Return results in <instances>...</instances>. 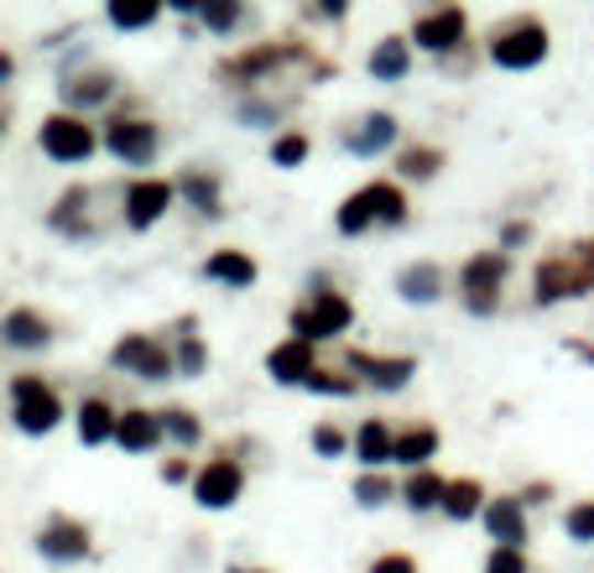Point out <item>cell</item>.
Instances as JSON below:
<instances>
[{"label":"cell","mask_w":594,"mask_h":573,"mask_svg":"<svg viewBox=\"0 0 594 573\" xmlns=\"http://www.w3.org/2000/svg\"><path fill=\"white\" fill-rule=\"evenodd\" d=\"M438 449V433L433 428H413L407 438H396V459L402 464H428V454Z\"/></svg>","instance_id":"cell-25"},{"label":"cell","mask_w":594,"mask_h":573,"mask_svg":"<svg viewBox=\"0 0 594 573\" xmlns=\"http://www.w3.org/2000/svg\"><path fill=\"white\" fill-rule=\"evenodd\" d=\"M590 287H594V240L590 245H579V251H569V256L548 261V266L537 272V297H542V302L590 293Z\"/></svg>","instance_id":"cell-1"},{"label":"cell","mask_w":594,"mask_h":573,"mask_svg":"<svg viewBox=\"0 0 594 573\" xmlns=\"http://www.w3.org/2000/svg\"><path fill=\"white\" fill-rule=\"evenodd\" d=\"M167 203H173V188H167V183H136L131 198H125V214H131L136 230H146V224H157V219H162Z\"/></svg>","instance_id":"cell-13"},{"label":"cell","mask_w":594,"mask_h":573,"mask_svg":"<svg viewBox=\"0 0 594 573\" xmlns=\"http://www.w3.org/2000/svg\"><path fill=\"white\" fill-rule=\"evenodd\" d=\"M194 491H198V500H204V506L224 511V506H230V500L240 495V470L230 464V459H215V464H204V470H198Z\"/></svg>","instance_id":"cell-9"},{"label":"cell","mask_w":594,"mask_h":573,"mask_svg":"<svg viewBox=\"0 0 594 573\" xmlns=\"http://www.w3.org/2000/svg\"><path fill=\"white\" fill-rule=\"evenodd\" d=\"M105 141L125 162H152V152H157V125H146V120H116Z\"/></svg>","instance_id":"cell-8"},{"label":"cell","mask_w":594,"mask_h":573,"mask_svg":"<svg viewBox=\"0 0 594 573\" xmlns=\"http://www.w3.org/2000/svg\"><path fill=\"white\" fill-rule=\"evenodd\" d=\"M344 323H350V302H344L339 293H318L308 308H297V313H293L297 339H308V344H314V339L339 334Z\"/></svg>","instance_id":"cell-6"},{"label":"cell","mask_w":594,"mask_h":573,"mask_svg":"<svg viewBox=\"0 0 594 573\" xmlns=\"http://www.w3.org/2000/svg\"><path fill=\"white\" fill-rule=\"evenodd\" d=\"M371 573H417V569H413V558L392 553V558H376V569H371Z\"/></svg>","instance_id":"cell-41"},{"label":"cell","mask_w":594,"mask_h":573,"mask_svg":"<svg viewBox=\"0 0 594 573\" xmlns=\"http://www.w3.org/2000/svg\"><path fill=\"white\" fill-rule=\"evenodd\" d=\"M355 449H360L365 464H386V459H396V443H392V433H386L381 422H365V428H360Z\"/></svg>","instance_id":"cell-23"},{"label":"cell","mask_w":594,"mask_h":573,"mask_svg":"<svg viewBox=\"0 0 594 573\" xmlns=\"http://www.w3.org/2000/svg\"><path fill=\"white\" fill-rule=\"evenodd\" d=\"M6 339L16 350H37V344H47V323L37 313H26V308H16V313L6 318Z\"/></svg>","instance_id":"cell-19"},{"label":"cell","mask_w":594,"mask_h":573,"mask_svg":"<svg viewBox=\"0 0 594 573\" xmlns=\"http://www.w3.org/2000/svg\"><path fill=\"white\" fill-rule=\"evenodd\" d=\"M443 495H449V485L438 475H413V485H407V500H413V511H428V506H443Z\"/></svg>","instance_id":"cell-26"},{"label":"cell","mask_w":594,"mask_h":573,"mask_svg":"<svg viewBox=\"0 0 594 573\" xmlns=\"http://www.w3.org/2000/svg\"><path fill=\"white\" fill-rule=\"evenodd\" d=\"M42 553L63 558V563H68V558H84V553H89V532L74 527V521H53V527L42 532Z\"/></svg>","instance_id":"cell-15"},{"label":"cell","mask_w":594,"mask_h":573,"mask_svg":"<svg viewBox=\"0 0 594 573\" xmlns=\"http://www.w3.org/2000/svg\"><path fill=\"white\" fill-rule=\"evenodd\" d=\"M116 365H125V371H136V376L146 381H162V376H173V360H167V350H157L152 339H120L116 344Z\"/></svg>","instance_id":"cell-7"},{"label":"cell","mask_w":594,"mask_h":573,"mask_svg":"<svg viewBox=\"0 0 594 573\" xmlns=\"http://www.w3.org/2000/svg\"><path fill=\"white\" fill-rule=\"evenodd\" d=\"M542 53H548V32L537 21H516L506 32H495L491 42V58L501 68H532V63H542Z\"/></svg>","instance_id":"cell-3"},{"label":"cell","mask_w":594,"mask_h":573,"mask_svg":"<svg viewBox=\"0 0 594 573\" xmlns=\"http://www.w3.org/2000/svg\"><path fill=\"white\" fill-rule=\"evenodd\" d=\"M302 157H308V141L302 136H282L277 146H272V162H277V167H297Z\"/></svg>","instance_id":"cell-29"},{"label":"cell","mask_w":594,"mask_h":573,"mask_svg":"<svg viewBox=\"0 0 594 573\" xmlns=\"http://www.w3.org/2000/svg\"><path fill=\"white\" fill-rule=\"evenodd\" d=\"M459 37H464V11H454V5L417 21V42H422L428 53H449Z\"/></svg>","instance_id":"cell-11"},{"label":"cell","mask_w":594,"mask_h":573,"mask_svg":"<svg viewBox=\"0 0 594 573\" xmlns=\"http://www.w3.org/2000/svg\"><path fill=\"white\" fill-rule=\"evenodd\" d=\"M314 449H318V454H329V459H334L339 449H344V438H339V428H318V433H314Z\"/></svg>","instance_id":"cell-39"},{"label":"cell","mask_w":594,"mask_h":573,"mask_svg":"<svg viewBox=\"0 0 594 573\" xmlns=\"http://www.w3.org/2000/svg\"><path fill=\"white\" fill-rule=\"evenodd\" d=\"M209 277L230 282V287H251V282H256V266H251V256H240V251H219V256L209 261Z\"/></svg>","instance_id":"cell-20"},{"label":"cell","mask_w":594,"mask_h":573,"mask_svg":"<svg viewBox=\"0 0 594 573\" xmlns=\"http://www.w3.org/2000/svg\"><path fill=\"white\" fill-rule=\"evenodd\" d=\"M110 433H120L116 412H110L105 401H84V412H79V438L84 443H105Z\"/></svg>","instance_id":"cell-21"},{"label":"cell","mask_w":594,"mask_h":573,"mask_svg":"<svg viewBox=\"0 0 594 573\" xmlns=\"http://www.w3.org/2000/svg\"><path fill=\"white\" fill-rule=\"evenodd\" d=\"M120 443L131 449V454H146L152 443L162 438V417H152V412H125L120 417Z\"/></svg>","instance_id":"cell-17"},{"label":"cell","mask_w":594,"mask_h":573,"mask_svg":"<svg viewBox=\"0 0 594 573\" xmlns=\"http://www.w3.org/2000/svg\"><path fill=\"white\" fill-rule=\"evenodd\" d=\"M110 21L116 26H146V21H157V5H110Z\"/></svg>","instance_id":"cell-30"},{"label":"cell","mask_w":594,"mask_h":573,"mask_svg":"<svg viewBox=\"0 0 594 573\" xmlns=\"http://www.w3.org/2000/svg\"><path fill=\"white\" fill-rule=\"evenodd\" d=\"M569 532H574L579 542H590V537H594V506H579V511H569Z\"/></svg>","instance_id":"cell-36"},{"label":"cell","mask_w":594,"mask_h":573,"mask_svg":"<svg viewBox=\"0 0 594 573\" xmlns=\"http://www.w3.org/2000/svg\"><path fill=\"white\" fill-rule=\"evenodd\" d=\"M371 219H386V224H402V219H407V203H402V194H396L392 183L360 188V194L339 209V230H344V235H360Z\"/></svg>","instance_id":"cell-2"},{"label":"cell","mask_w":594,"mask_h":573,"mask_svg":"<svg viewBox=\"0 0 594 573\" xmlns=\"http://www.w3.org/2000/svg\"><path fill=\"white\" fill-rule=\"evenodd\" d=\"M110 95V79H74V84H63V99L68 104H95V99Z\"/></svg>","instance_id":"cell-28"},{"label":"cell","mask_w":594,"mask_h":573,"mask_svg":"<svg viewBox=\"0 0 594 573\" xmlns=\"http://www.w3.org/2000/svg\"><path fill=\"white\" fill-rule=\"evenodd\" d=\"M350 365H355V371H365V376L376 381L381 392H396V386H407V376L417 371L413 360H371V355H350Z\"/></svg>","instance_id":"cell-16"},{"label":"cell","mask_w":594,"mask_h":573,"mask_svg":"<svg viewBox=\"0 0 594 573\" xmlns=\"http://www.w3.org/2000/svg\"><path fill=\"white\" fill-rule=\"evenodd\" d=\"M392 136H396V120L392 115H371L355 136H350V152L371 157V152H381V146H392Z\"/></svg>","instance_id":"cell-18"},{"label":"cell","mask_w":594,"mask_h":573,"mask_svg":"<svg viewBox=\"0 0 594 573\" xmlns=\"http://www.w3.org/2000/svg\"><path fill=\"white\" fill-rule=\"evenodd\" d=\"M443 511L459 516V521H464V516H475L480 511V485H475V480H459V485H449V495H443Z\"/></svg>","instance_id":"cell-27"},{"label":"cell","mask_w":594,"mask_h":573,"mask_svg":"<svg viewBox=\"0 0 594 573\" xmlns=\"http://www.w3.org/2000/svg\"><path fill=\"white\" fill-rule=\"evenodd\" d=\"M11 401H16L21 433H47V428H53V422L63 417L58 396L47 392L37 376H16V386H11Z\"/></svg>","instance_id":"cell-4"},{"label":"cell","mask_w":594,"mask_h":573,"mask_svg":"<svg viewBox=\"0 0 594 573\" xmlns=\"http://www.w3.org/2000/svg\"><path fill=\"white\" fill-rule=\"evenodd\" d=\"M240 5H204V26H215V32H224V26H235Z\"/></svg>","instance_id":"cell-35"},{"label":"cell","mask_w":594,"mask_h":573,"mask_svg":"<svg viewBox=\"0 0 594 573\" xmlns=\"http://www.w3.org/2000/svg\"><path fill=\"white\" fill-rule=\"evenodd\" d=\"M42 152L53 162H84L95 152V131L74 115H53V120H42Z\"/></svg>","instance_id":"cell-5"},{"label":"cell","mask_w":594,"mask_h":573,"mask_svg":"<svg viewBox=\"0 0 594 573\" xmlns=\"http://www.w3.org/2000/svg\"><path fill=\"white\" fill-rule=\"evenodd\" d=\"M433 152H407V157H402V173H407V178H428V173H433Z\"/></svg>","instance_id":"cell-34"},{"label":"cell","mask_w":594,"mask_h":573,"mask_svg":"<svg viewBox=\"0 0 594 573\" xmlns=\"http://www.w3.org/2000/svg\"><path fill=\"white\" fill-rule=\"evenodd\" d=\"M178 365L188 371V376H198L204 371V344L198 339H183V355H178Z\"/></svg>","instance_id":"cell-37"},{"label":"cell","mask_w":594,"mask_h":573,"mask_svg":"<svg viewBox=\"0 0 594 573\" xmlns=\"http://www.w3.org/2000/svg\"><path fill=\"white\" fill-rule=\"evenodd\" d=\"M485 521H491V532L501 548H516L521 553V542H527V527H521V500H495L491 511H485Z\"/></svg>","instance_id":"cell-14"},{"label":"cell","mask_w":594,"mask_h":573,"mask_svg":"<svg viewBox=\"0 0 594 573\" xmlns=\"http://www.w3.org/2000/svg\"><path fill=\"white\" fill-rule=\"evenodd\" d=\"M485 573H527V563H521L516 548H495V558H491V569Z\"/></svg>","instance_id":"cell-32"},{"label":"cell","mask_w":594,"mask_h":573,"mask_svg":"<svg viewBox=\"0 0 594 573\" xmlns=\"http://www.w3.org/2000/svg\"><path fill=\"white\" fill-rule=\"evenodd\" d=\"M355 495H360V506H381V500L392 495V485L381 475H365V480H355Z\"/></svg>","instance_id":"cell-31"},{"label":"cell","mask_w":594,"mask_h":573,"mask_svg":"<svg viewBox=\"0 0 594 573\" xmlns=\"http://www.w3.org/2000/svg\"><path fill=\"white\" fill-rule=\"evenodd\" d=\"M188 188V198H194L198 209H215V183H204V178H188L183 183Z\"/></svg>","instance_id":"cell-38"},{"label":"cell","mask_w":594,"mask_h":573,"mask_svg":"<svg viewBox=\"0 0 594 573\" xmlns=\"http://www.w3.org/2000/svg\"><path fill=\"white\" fill-rule=\"evenodd\" d=\"M501 277H506V256H501V251H491V256H475L470 266H464V293H470V302H475L480 313L491 308V293L501 287Z\"/></svg>","instance_id":"cell-10"},{"label":"cell","mask_w":594,"mask_h":573,"mask_svg":"<svg viewBox=\"0 0 594 573\" xmlns=\"http://www.w3.org/2000/svg\"><path fill=\"white\" fill-rule=\"evenodd\" d=\"M371 74L376 79H402L407 74V42H381L371 53Z\"/></svg>","instance_id":"cell-24"},{"label":"cell","mask_w":594,"mask_h":573,"mask_svg":"<svg viewBox=\"0 0 594 573\" xmlns=\"http://www.w3.org/2000/svg\"><path fill=\"white\" fill-rule=\"evenodd\" d=\"M308 386H314V392H334V396H344V392H355V381H344V376H323V371H314V376H308Z\"/></svg>","instance_id":"cell-33"},{"label":"cell","mask_w":594,"mask_h":573,"mask_svg":"<svg viewBox=\"0 0 594 573\" xmlns=\"http://www.w3.org/2000/svg\"><path fill=\"white\" fill-rule=\"evenodd\" d=\"M266 371L277 381H287V386H293V381H308L314 376V344H308V339H287L282 350H272Z\"/></svg>","instance_id":"cell-12"},{"label":"cell","mask_w":594,"mask_h":573,"mask_svg":"<svg viewBox=\"0 0 594 573\" xmlns=\"http://www.w3.org/2000/svg\"><path fill=\"white\" fill-rule=\"evenodd\" d=\"M396 287H402V297H413V302H433L438 297V266H407L402 277H396Z\"/></svg>","instance_id":"cell-22"},{"label":"cell","mask_w":594,"mask_h":573,"mask_svg":"<svg viewBox=\"0 0 594 573\" xmlns=\"http://www.w3.org/2000/svg\"><path fill=\"white\" fill-rule=\"evenodd\" d=\"M167 428H173L183 443H194V438H198V422H194L188 412H167Z\"/></svg>","instance_id":"cell-40"}]
</instances>
